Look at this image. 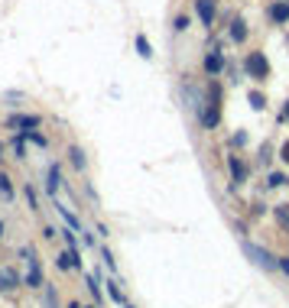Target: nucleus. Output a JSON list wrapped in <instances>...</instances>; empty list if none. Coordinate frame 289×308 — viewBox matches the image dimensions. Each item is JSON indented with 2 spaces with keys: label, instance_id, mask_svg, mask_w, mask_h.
Instances as JSON below:
<instances>
[{
  "label": "nucleus",
  "instance_id": "obj_42",
  "mask_svg": "<svg viewBox=\"0 0 289 308\" xmlns=\"http://www.w3.org/2000/svg\"><path fill=\"white\" fill-rule=\"evenodd\" d=\"M91 308H94V305H91Z\"/></svg>",
  "mask_w": 289,
  "mask_h": 308
},
{
  "label": "nucleus",
  "instance_id": "obj_4",
  "mask_svg": "<svg viewBox=\"0 0 289 308\" xmlns=\"http://www.w3.org/2000/svg\"><path fill=\"white\" fill-rule=\"evenodd\" d=\"M4 123H7L10 130H17V133H30V130H39V127H43V117H39V114H10Z\"/></svg>",
  "mask_w": 289,
  "mask_h": 308
},
{
  "label": "nucleus",
  "instance_id": "obj_17",
  "mask_svg": "<svg viewBox=\"0 0 289 308\" xmlns=\"http://www.w3.org/2000/svg\"><path fill=\"white\" fill-rule=\"evenodd\" d=\"M10 149H13V159L23 162V159H26V136H23V133H13V136H10Z\"/></svg>",
  "mask_w": 289,
  "mask_h": 308
},
{
  "label": "nucleus",
  "instance_id": "obj_15",
  "mask_svg": "<svg viewBox=\"0 0 289 308\" xmlns=\"http://www.w3.org/2000/svg\"><path fill=\"white\" fill-rule=\"evenodd\" d=\"M23 285H30V289H43L46 279H43V266H26L23 272Z\"/></svg>",
  "mask_w": 289,
  "mask_h": 308
},
{
  "label": "nucleus",
  "instance_id": "obj_11",
  "mask_svg": "<svg viewBox=\"0 0 289 308\" xmlns=\"http://www.w3.org/2000/svg\"><path fill=\"white\" fill-rule=\"evenodd\" d=\"M59 188H62V169H59V162H49V169H46V191H49V198H59Z\"/></svg>",
  "mask_w": 289,
  "mask_h": 308
},
{
  "label": "nucleus",
  "instance_id": "obj_41",
  "mask_svg": "<svg viewBox=\"0 0 289 308\" xmlns=\"http://www.w3.org/2000/svg\"><path fill=\"white\" fill-rule=\"evenodd\" d=\"M123 308H136V305H130V302H127V305H123Z\"/></svg>",
  "mask_w": 289,
  "mask_h": 308
},
{
  "label": "nucleus",
  "instance_id": "obj_32",
  "mask_svg": "<svg viewBox=\"0 0 289 308\" xmlns=\"http://www.w3.org/2000/svg\"><path fill=\"white\" fill-rule=\"evenodd\" d=\"M276 156H279V159H283V166H289V140H283V143H279Z\"/></svg>",
  "mask_w": 289,
  "mask_h": 308
},
{
  "label": "nucleus",
  "instance_id": "obj_7",
  "mask_svg": "<svg viewBox=\"0 0 289 308\" xmlns=\"http://www.w3.org/2000/svg\"><path fill=\"white\" fill-rule=\"evenodd\" d=\"M192 7H195L198 23H202L205 30H211V26H215V17H218V0H192Z\"/></svg>",
  "mask_w": 289,
  "mask_h": 308
},
{
  "label": "nucleus",
  "instance_id": "obj_30",
  "mask_svg": "<svg viewBox=\"0 0 289 308\" xmlns=\"http://www.w3.org/2000/svg\"><path fill=\"white\" fill-rule=\"evenodd\" d=\"M46 308H59V295H56V285L46 289Z\"/></svg>",
  "mask_w": 289,
  "mask_h": 308
},
{
  "label": "nucleus",
  "instance_id": "obj_5",
  "mask_svg": "<svg viewBox=\"0 0 289 308\" xmlns=\"http://www.w3.org/2000/svg\"><path fill=\"white\" fill-rule=\"evenodd\" d=\"M228 172H231V188H237V185H244L250 179V166H247V159L237 156V153L228 156Z\"/></svg>",
  "mask_w": 289,
  "mask_h": 308
},
{
  "label": "nucleus",
  "instance_id": "obj_37",
  "mask_svg": "<svg viewBox=\"0 0 289 308\" xmlns=\"http://www.w3.org/2000/svg\"><path fill=\"white\" fill-rule=\"evenodd\" d=\"M279 123H289V101L279 107Z\"/></svg>",
  "mask_w": 289,
  "mask_h": 308
},
{
  "label": "nucleus",
  "instance_id": "obj_2",
  "mask_svg": "<svg viewBox=\"0 0 289 308\" xmlns=\"http://www.w3.org/2000/svg\"><path fill=\"white\" fill-rule=\"evenodd\" d=\"M240 246H244L247 259H250L253 266H260V269H266V272H276V256H273L266 246H257V243H250V240H240Z\"/></svg>",
  "mask_w": 289,
  "mask_h": 308
},
{
  "label": "nucleus",
  "instance_id": "obj_34",
  "mask_svg": "<svg viewBox=\"0 0 289 308\" xmlns=\"http://www.w3.org/2000/svg\"><path fill=\"white\" fill-rule=\"evenodd\" d=\"M276 272H286L289 276V256H276Z\"/></svg>",
  "mask_w": 289,
  "mask_h": 308
},
{
  "label": "nucleus",
  "instance_id": "obj_23",
  "mask_svg": "<svg viewBox=\"0 0 289 308\" xmlns=\"http://www.w3.org/2000/svg\"><path fill=\"white\" fill-rule=\"evenodd\" d=\"M98 253H101V259H104V266H107V269H111V272H114V276H120V266H117V259H114V253H111V250H107V246H101V243H98Z\"/></svg>",
  "mask_w": 289,
  "mask_h": 308
},
{
  "label": "nucleus",
  "instance_id": "obj_20",
  "mask_svg": "<svg viewBox=\"0 0 289 308\" xmlns=\"http://www.w3.org/2000/svg\"><path fill=\"white\" fill-rule=\"evenodd\" d=\"M133 46H136V56H140V59H153V46H150L147 43V36H143V33H136V39H133Z\"/></svg>",
  "mask_w": 289,
  "mask_h": 308
},
{
  "label": "nucleus",
  "instance_id": "obj_33",
  "mask_svg": "<svg viewBox=\"0 0 289 308\" xmlns=\"http://www.w3.org/2000/svg\"><path fill=\"white\" fill-rule=\"evenodd\" d=\"M263 214H266V204L263 201H253L250 204V217H263Z\"/></svg>",
  "mask_w": 289,
  "mask_h": 308
},
{
  "label": "nucleus",
  "instance_id": "obj_36",
  "mask_svg": "<svg viewBox=\"0 0 289 308\" xmlns=\"http://www.w3.org/2000/svg\"><path fill=\"white\" fill-rule=\"evenodd\" d=\"M94 234H101V240H104L111 230H107V224H101V221H98V224H94Z\"/></svg>",
  "mask_w": 289,
  "mask_h": 308
},
{
  "label": "nucleus",
  "instance_id": "obj_13",
  "mask_svg": "<svg viewBox=\"0 0 289 308\" xmlns=\"http://www.w3.org/2000/svg\"><path fill=\"white\" fill-rule=\"evenodd\" d=\"M205 101H208V104H215V107L224 104V88H221V81H218V78H208V81H205Z\"/></svg>",
  "mask_w": 289,
  "mask_h": 308
},
{
  "label": "nucleus",
  "instance_id": "obj_28",
  "mask_svg": "<svg viewBox=\"0 0 289 308\" xmlns=\"http://www.w3.org/2000/svg\"><path fill=\"white\" fill-rule=\"evenodd\" d=\"M260 166H270V162H273V146H270V143H263V146H260Z\"/></svg>",
  "mask_w": 289,
  "mask_h": 308
},
{
  "label": "nucleus",
  "instance_id": "obj_26",
  "mask_svg": "<svg viewBox=\"0 0 289 308\" xmlns=\"http://www.w3.org/2000/svg\"><path fill=\"white\" fill-rule=\"evenodd\" d=\"M283 185H289L286 172H270V175H266V188H283Z\"/></svg>",
  "mask_w": 289,
  "mask_h": 308
},
{
  "label": "nucleus",
  "instance_id": "obj_27",
  "mask_svg": "<svg viewBox=\"0 0 289 308\" xmlns=\"http://www.w3.org/2000/svg\"><path fill=\"white\" fill-rule=\"evenodd\" d=\"M189 26H192V17H189V13H176V17H173V30H176V33H185Z\"/></svg>",
  "mask_w": 289,
  "mask_h": 308
},
{
  "label": "nucleus",
  "instance_id": "obj_6",
  "mask_svg": "<svg viewBox=\"0 0 289 308\" xmlns=\"http://www.w3.org/2000/svg\"><path fill=\"white\" fill-rule=\"evenodd\" d=\"M195 120H198L202 130H218V127H221V107H215V104L205 101V104L195 111Z\"/></svg>",
  "mask_w": 289,
  "mask_h": 308
},
{
  "label": "nucleus",
  "instance_id": "obj_35",
  "mask_svg": "<svg viewBox=\"0 0 289 308\" xmlns=\"http://www.w3.org/2000/svg\"><path fill=\"white\" fill-rule=\"evenodd\" d=\"M231 224H234V230L240 234V240H247V224L244 221H231Z\"/></svg>",
  "mask_w": 289,
  "mask_h": 308
},
{
  "label": "nucleus",
  "instance_id": "obj_1",
  "mask_svg": "<svg viewBox=\"0 0 289 308\" xmlns=\"http://www.w3.org/2000/svg\"><path fill=\"white\" fill-rule=\"evenodd\" d=\"M270 59H266V52H247L244 56V78H253V81H266L270 78Z\"/></svg>",
  "mask_w": 289,
  "mask_h": 308
},
{
  "label": "nucleus",
  "instance_id": "obj_29",
  "mask_svg": "<svg viewBox=\"0 0 289 308\" xmlns=\"http://www.w3.org/2000/svg\"><path fill=\"white\" fill-rule=\"evenodd\" d=\"M23 195H26V204H30V211H39V201H36V191H33L30 185H23Z\"/></svg>",
  "mask_w": 289,
  "mask_h": 308
},
{
  "label": "nucleus",
  "instance_id": "obj_10",
  "mask_svg": "<svg viewBox=\"0 0 289 308\" xmlns=\"http://www.w3.org/2000/svg\"><path fill=\"white\" fill-rule=\"evenodd\" d=\"M56 266H59L62 272H72V269L78 272L81 269V250H68V246H65V250L56 256Z\"/></svg>",
  "mask_w": 289,
  "mask_h": 308
},
{
  "label": "nucleus",
  "instance_id": "obj_14",
  "mask_svg": "<svg viewBox=\"0 0 289 308\" xmlns=\"http://www.w3.org/2000/svg\"><path fill=\"white\" fill-rule=\"evenodd\" d=\"M20 282H23V279H20L17 269H10V266H0V292H13Z\"/></svg>",
  "mask_w": 289,
  "mask_h": 308
},
{
  "label": "nucleus",
  "instance_id": "obj_8",
  "mask_svg": "<svg viewBox=\"0 0 289 308\" xmlns=\"http://www.w3.org/2000/svg\"><path fill=\"white\" fill-rule=\"evenodd\" d=\"M228 39H231V46H244L247 39H250V30H247L244 17H231L228 20Z\"/></svg>",
  "mask_w": 289,
  "mask_h": 308
},
{
  "label": "nucleus",
  "instance_id": "obj_38",
  "mask_svg": "<svg viewBox=\"0 0 289 308\" xmlns=\"http://www.w3.org/2000/svg\"><path fill=\"white\" fill-rule=\"evenodd\" d=\"M59 234V230L56 227H49V224H46V227H43V237H46V240H52V237H56Z\"/></svg>",
  "mask_w": 289,
  "mask_h": 308
},
{
  "label": "nucleus",
  "instance_id": "obj_22",
  "mask_svg": "<svg viewBox=\"0 0 289 308\" xmlns=\"http://www.w3.org/2000/svg\"><path fill=\"white\" fill-rule=\"evenodd\" d=\"M247 104H250V107H253V111H257V114H260V111H266V94L253 88V91L247 94Z\"/></svg>",
  "mask_w": 289,
  "mask_h": 308
},
{
  "label": "nucleus",
  "instance_id": "obj_40",
  "mask_svg": "<svg viewBox=\"0 0 289 308\" xmlns=\"http://www.w3.org/2000/svg\"><path fill=\"white\" fill-rule=\"evenodd\" d=\"M0 237H4V221H0Z\"/></svg>",
  "mask_w": 289,
  "mask_h": 308
},
{
  "label": "nucleus",
  "instance_id": "obj_31",
  "mask_svg": "<svg viewBox=\"0 0 289 308\" xmlns=\"http://www.w3.org/2000/svg\"><path fill=\"white\" fill-rule=\"evenodd\" d=\"M231 146H234V149H240V146H247V133H244V130H237V133H234V136H231Z\"/></svg>",
  "mask_w": 289,
  "mask_h": 308
},
{
  "label": "nucleus",
  "instance_id": "obj_19",
  "mask_svg": "<svg viewBox=\"0 0 289 308\" xmlns=\"http://www.w3.org/2000/svg\"><path fill=\"white\" fill-rule=\"evenodd\" d=\"M0 198H4V201H13V198H17V188H13V179L7 172H0Z\"/></svg>",
  "mask_w": 289,
  "mask_h": 308
},
{
  "label": "nucleus",
  "instance_id": "obj_16",
  "mask_svg": "<svg viewBox=\"0 0 289 308\" xmlns=\"http://www.w3.org/2000/svg\"><path fill=\"white\" fill-rule=\"evenodd\" d=\"M104 285H107V295H111V298H114V302H117V305H120V308H123V305H127V292H123V285H120V276H114V279H107V282H104Z\"/></svg>",
  "mask_w": 289,
  "mask_h": 308
},
{
  "label": "nucleus",
  "instance_id": "obj_18",
  "mask_svg": "<svg viewBox=\"0 0 289 308\" xmlns=\"http://www.w3.org/2000/svg\"><path fill=\"white\" fill-rule=\"evenodd\" d=\"M85 282H88V292L94 295V305H104V292H101V285H98V272H88Z\"/></svg>",
  "mask_w": 289,
  "mask_h": 308
},
{
  "label": "nucleus",
  "instance_id": "obj_12",
  "mask_svg": "<svg viewBox=\"0 0 289 308\" xmlns=\"http://www.w3.org/2000/svg\"><path fill=\"white\" fill-rule=\"evenodd\" d=\"M65 156H68V166H72L75 172H85L88 169V156H85V149H81L78 143H72V146L65 149Z\"/></svg>",
  "mask_w": 289,
  "mask_h": 308
},
{
  "label": "nucleus",
  "instance_id": "obj_39",
  "mask_svg": "<svg viewBox=\"0 0 289 308\" xmlns=\"http://www.w3.org/2000/svg\"><path fill=\"white\" fill-rule=\"evenodd\" d=\"M0 159H4V143H0Z\"/></svg>",
  "mask_w": 289,
  "mask_h": 308
},
{
  "label": "nucleus",
  "instance_id": "obj_24",
  "mask_svg": "<svg viewBox=\"0 0 289 308\" xmlns=\"http://www.w3.org/2000/svg\"><path fill=\"white\" fill-rule=\"evenodd\" d=\"M273 217L283 230H289V204H273Z\"/></svg>",
  "mask_w": 289,
  "mask_h": 308
},
{
  "label": "nucleus",
  "instance_id": "obj_21",
  "mask_svg": "<svg viewBox=\"0 0 289 308\" xmlns=\"http://www.w3.org/2000/svg\"><path fill=\"white\" fill-rule=\"evenodd\" d=\"M20 256L26 259V266H43V259H39V253H36V246H33V243L20 246Z\"/></svg>",
  "mask_w": 289,
  "mask_h": 308
},
{
  "label": "nucleus",
  "instance_id": "obj_9",
  "mask_svg": "<svg viewBox=\"0 0 289 308\" xmlns=\"http://www.w3.org/2000/svg\"><path fill=\"white\" fill-rule=\"evenodd\" d=\"M266 20H270V26H286L289 23V0H273L266 7Z\"/></svg>",
  "mask_w": 289,
  "mask_h": 308
},
{
  "label": "nucleus",
  "instance_id": "obj_3",
  "mask_svg": "<svg viewBox=\"0 0 289 308\" xmlns=\"http://www.w3.org/2000/svg\"><path fill=\"white\" fill-rule=\"evenodd\" d=\"M224 68H228V56H224L221 49H208V52L202 56V72L208 75V78L224 75Z\"/></svg>",
  "mask_w": 289,
  "mask_h": 308
},
{
  "label": "nucleus",
  "instance_id": "obj_25",
  "mask_svg": "<svg viewBox=\"0 0 289 308\" xmlns=\"http://www.w3.org/2000/svg\"><path fill=\"white\" fill-rule=\"evenodd\" d=\"M23 136L33 143V146H39V149H49V136H46V133H39V130H30V133H23Z\"/></svg>",
  "mask_w": 289,
  "mask_h": 308
}]
</instances>
